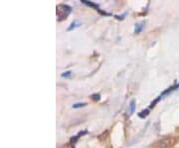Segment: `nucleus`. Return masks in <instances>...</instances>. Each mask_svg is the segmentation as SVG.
Wrapping results in <instances>:
<instances>
[{
    "mask_svg": "<svg viewBox=\"0 0 179 148\" xmlns=\"http://www.w3.org/2000/svg\"><path fill=\"white\" fill-rule=\"evenodd\" d=\"M71 12H72L71 6L67 5V4H59L57 6V11H56L58 21L65 20L70 15Z\"/></svg>",
    "mask_w": 179,
    "mask_h": 148,
    "instance_id": "nucleus-1",
    "label": "nucleus"
},
{
    "mask_svg": "<svg viewBox=\"0 0 179 148\" xmlns=\"http://www.w3.org/2000/svg\"><path fill=\"white\" fill-rule=\"evenodd\" d=\"M176 138L173 136H166L159 139L155 142V146L157 148H171L175 145Z\"/></svg>",
    "mask_w": 179,
    "mask_h": 148,
    "instance_id": "nucleus-2",
    "label": "nucleus"
},
{
    "mask_svg": "<svg viewBox=\"0 0 179 148\" xmlns=\"http://www.w3.org/2000/svg\"><path fill=\"white\" fill-rule=\"evenodd\" d=\"M178 88H179V83H178V84H174V85L170 86L169 88H167V89H166V90H164L162 93H161V94H160V97H161V98H163V96L167 95L168 93H171L172 91H174V90L178 89Z\"/></svg>",
    "mask_w": 179,
    "mask_h": 148,
    "instance_id": "nucleus-3",
    "label": "nucleus"
},
{
    "mask_svg": "<svg viewBox=\"0 0 179 148\" xmlns=\"http://www.w3.org/2000/svg\"><path fill=\"white\" fill-rule=\"evenodd\" d=\"M81 25H82V23H81L80 21H78V20H74L73 22H72V23L70 24V26L67 28V30H68V31H72V30H74V29L80 27Z\"/></svg>",
    "mask_w": 179,
    "mask_h": 148,
    "instance_id": "nucleus-4",
    "label": "nucleus"
},
{
    "mask_svg": "<svg viewBox=\"0 0 179 148\" xmlns=\"http://www.w3.org/2000/svg\"><path fill=\"white\" fill-rule=\"evenodd\" d=\"M144 22H141V23H138V24H136L135 25V27H134V33L135 34H138V33H140L142 31V29H143V26H144Z\"/></svg>",
    "mask_w": 179,
    "mask_h": 148,
    "instance_id": "nucleus-5",
    "label": "nucleus"
},
{
    "mask_svg": "<svg viewBox=\"0 0 179 148\" xmlns=\"http://www.w3.org/2000/svg\"><path fill=\"white\" fill-rule=\"evenodd\" d=\"M135 107H136V103H135V100H131L130 103H129V115L134 113V110H135Z\"/></svg>",
    "mask_w": 179,
    "mask_h": 148,
    "instance_id": "nucleus-6",
    "label": "nucleus"
},
{
    "mask_svg": "<svg viewBox=\"0 0 179 148\" xmlns=\"http://www.w3.org/2000/svg\"><path fill=\"white\" fill-rule=\"evenodd\" d=\"M85 133H86V131H84V132H80L78 135H77V136H75V137L72 138V139H71V141H70L71 145L74 147V146H75V144H76V142H77V140H78V139L80 138L81 135H83V134H85Z\"/></svg>",
    "mask_w": 179,
    "mask_h": 148,
    "instance_id": "nucleus-7",
    "label": "nucleus"
},
{
    "mask_svg": "<svg viewBox=\"0 0 179 148\" xmlns=\"http://www.w3.org/2000/svg\"><path fill=\"white\" fill-rule=\"evenodd\" d=\"M87 102H79V103H75L73 104V108L74 109H78V108H82V107H85L87 106Z\"/></svg>",
    "mask_w": 179,
    "mask_h": 148,
    "instance_id": "nucleus-8",
    "label": "nucleus"
},
{
    "mask_svg": "<svg viewBox=\"0 0 179 148\" xmlns=\"http://www.w3.org/2000/svg\"><path fill=\"white\" fill-rule=\"evenodd\" d=\"M148 114H149V109H144V110H142L140 113H138V116L140 118H145Z\"/></svg>",
    "mask_w": 179,
    "mask_h": 148,
    "instance_id": "nucleus-9",
    "label": "nucleus"
},
{
    "mask_svg": "<svg viewBox=\"0 0 179 148\" xmlns=\"http://www.w3.org/2000/svg\"><path fill=\"white\" fill-rule=\"evenodd\" d=\"M108 135H109V131H108V130H106V131H104V133H103V134H101L100 136H99V139H100V140H101V141H103V140H105V139L108 138Z\"/></svg>",
    "mask_w": 179,
    "mask_h": 148,
    "instance_id": "nucleus-10",
    "label": "nucleus"
},
{
    "mask_svg": "<svg viewBox=\"0 0 179 148\" xmlns=\"http://www.w3.org/2000/svg\"><path fill=\"white\" fill-rule=\"evenodd\" d=\"M71 75H72L71 71H66V72H63L61 74V76H62L63 78H69V77H71Z\"/></svg>",
    "mask_w": 179,
    "mask_h": 148,
    "instance_id": "nucleus-11",
    "label": "nucleus"
},
{
    "mask_svg": "<svg viewBox=\"0 0 179 148\" xmlns=\"http://www.w3.org/2000/svg\"><path fill=\"white\" fill-rule=\"evenodd\" d=\"M160 99H161V97H160V96H158V97H157V98H156L154 101H152V102H151V104H150V108H153V107H154L155 105H156L157 103L159 102V100H160Z\"/></svg>",
    "mask_w": 179,
    "mask_h": 148,
    "instance_id": "nucleus-12",
    "label": "nucleus"
},
{
    "mask_svg": "<svg viewBox=\"0 0 179 148\" xmlns=\"http://www.w3.org/2000/svg\"><path fill=\"white\" fill-rule=\"evenodd\" d=\"M91 97H92V99H93V101H99V100L101 99V95H100V94H97V93H95V94H93Z\"/></svg>",
    "mask_w": 179,
    "mask_h": 148,
    "instance_id": "nucleus-13",
    "label": "nucleus"
}]
</instances>
